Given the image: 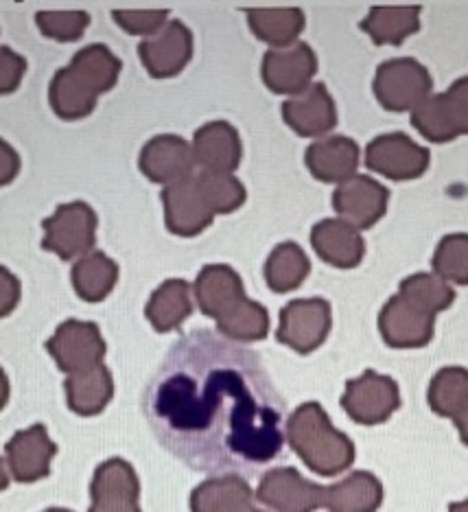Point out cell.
Returning <instances> with one entry per match:
<instances>
[{"label": "cell", "instance_id": "cell-42", "mask_svg": "<svg viewBox=\"0 0 468 512\" xmlns=\"http://www.w3.org/2000/svg\"><path fill=\"white\" fill-rule=\"evenodd\" d=\"M20 302V281L7 267H0V318L9 316Z\"/></svg>", "mask_w": 468, "mask_h": 512}, {"label": "cell", "instance_id": "cell-37", "mask_svg": "<svg viewBox=\"0 0 468 512\" xmlns=\"http://www.w3.org/2000/svg\"><path fill=\"white\" fill-rule=\"evenodd\" d=\"M195 180L213 215H226L237 211L245 202V186L232 173L202 171Z\"/></svg>", "mask_w": 468, "mask_h": 512}, {"label": "cell", "instance_id": "cell-16", "mask_svg": "<svg viewBox=\"0 0 468 512\" xmlns=\"http://www.w3.org/2000/svg\"><path fill=\"white\" fill-rule=\"evenodd\" d=\"M140 171L156 184H175L193 178L195 158L191 145L182 136L162 134L151 138V141L140 151L138 160Z\"/></svg>", "mask_w": 468, "mask_h": 512}, {"label": "cell", "instance_id": "cell-23", "mask_svg": "<svg viewBox=\"0 0 468 512\" xmlns=\"http://www.w3.org/2000/svg\"><path fill=\"white\" fill-rule=\"evenodd\" d=\"M307 167L320 182L342 184L355 176L359 167V147L348 136H329L307 149Z\"/></svg>", "mask_w": 468, "mask_h": 512}, {"label": "cell", "instance_id": "cell-30", "mask_svg": "<svg viewBox=\"0 0 468 512\" xmlns=\"http://www.w3.org/2000/svg\"><path fill=\"white\" fill-rule=\"evenodd\" d=\"M68 68L99 97L103 92L112 90L116 86V81H119L121 60L108 49V46L90 44L73 57V62L68 64Z\"/></svg>", "mask_w": 468, "mask_h": 512}, {"label": "cell", "instance_id": "cell-20", "mask_svg": "<svg viewBox=\"0 0 468 512\" xmlns=\"http://www.w3.org/2000/svg\"><path fill=\"white\" fill-rule=\"evenodd\" d=\"M193 158L208 173H232L241 162L239 132L226 121H213L195 132Z\"/></svg>", "mask_w": 468, "mask_h": 512}, {"label": "cell", "instance_id": "cell-22", "mask_svg": "<svg viewBox=\"0 0 468 512\" xmlns=\"http://www.w3.org/2000/svg\"><path fill=\"white\" fill-rule=\"evenodd\" d=\"M195 300L204 316L215 322L245 300L241 276L230 265H206L195 281Z\"/></svg>", "mask_w": 468, "mask_h": 512}, {"label": "cell", "instance_id": "cell-7", "mask_svg": "<svg viewBox=\"0 0 468 512\" xmlns=\"http://www.w3.org/2000/svg\"><path fill=\"white\" fill-rule=\"evenodd\" d=\"M331 331V305L322 298L294 300L280 311L278 342L307 355L322 346Z\"/></svg>", "mask_w": 468, "mask_h": 512}, {"label": "cell", "instance_id": "cell-47", "mask_svg": "<svg viewBox=\"0 0 468 512\" xmlns=\"http://www.w3.org/2000/svg\"><path fill=\"white\" fill-rule=\"evenodd\" d=\"M449 512H468V499H464V502H455L449 506Z\"/></svg>", "mask_w": 468, "mask_h": 512}, {"label": "cell", "instance_id": "cell-40", "mask_svg": "<svg viewBox=\"0 0 468 512\" xmlns=\"http://www.w3.org/2000/svg\"><path fill=\"white\" fill-rule=\"evenodd\" d=\"M116 25L132 36H156L167 27L169 11L167 9H116L112 11Z\"/></svg>", "mask_w": 468, "mask_h": 512}, {"label": "cell", "instance_id": "cell-31", "mask_svg": "<svg viewBox=\"0 0 468 512\" xmlns=\"http://www.w3.org/2000/svg\"><path fill=\"white\" fill-rule=\"evenodd\" d=\"M311 263L309 256L304 254V250L298 246V243H280V246L274 248V252L269 254V259L265 263V281L269 289L276 294H287L298 289L304 278L309 276Z\"/></svg>", "mask_w": 468, "mask_h": 512}, {"label": "cell", "instance_id": "cell-11", "mask_svg": "<svg viewBox=\"0 0 468 512\" xmlns=\"http://www.w3.org/2000/svg\"><path fill=\"white\" fill-rule=\"evenodd\" d=\"M318 73V57L309 44L296 42L287 49H272L263 57V81L276 95L298 97Z\"/></svg>", "mask_w": 468, "mask_h": 512}, {"label": "cell", "instance_id": "cell-10", "mask_svg": "<svg viewBox=\"0 0 468 512\" xmlns=\"http://www.w3.org/2000/svg\"><path fill=\"white\" fill-rule=\"evenodd\" d=\"M429 149L414 143L407 134H383L366 147L368 169L394 182L420 178L429 167Z\"/></svg>", "mask_w": 468, "mask_h": 512}, {"label": "cell", "instance_id": "cell-2", "mask_svg": "<svg viewBox=\"0 0 468 512\" xmlns=\"http://www.w3.org/2000/svg\"><path fill=\"white\" fill-rule=\"evenodd\" d=\"M287 440L300 460L322 477H333L355 462V445L346 434L337 432L320 403H304L291 414Z\"/></svg>", "mask_w": 468, "mask_h": 512}, {"label": "cell", "instance_id": "cell-49", "mask_svg": "<svg viewBox=\"0 0 468 512\" xmlns=\"http://www.w3.org/2000/svg\"><path fill=\"white\" fill-rule=\"evenodd\" d=\"M44 512H70L66 508H51V510H44Z\"/></svg>", "mask_w": 468, "mask_h": 512}, {"label": "cell", "instance_id": "cell-36", "mask_svg": "<svg viewBox=\"0 0 468 512\" xmlns=\"http://www.w3.org/2000/svg\"><path fill=\"white\" fill-rule=\"evenodd\" d=\"M399 294L405 296L407 300H412L420 309L434 313V316H438V313L444 309H449L455 300L453 287L438 274H427V272L405 278L401 283Z\"/></svg>", "mask_w": 468, "mask_h": 512}, {"label": "cell", "instance_id": "cell-34", "mask_svg": "<svg viewBox=\"0 0 468 512\" xmlns=\"http://www.w3.org/2000/svg\"><path fill=\"white\" fill-rule=\"evenodd\" d=\"M427 399L438 416L455 421L468 407V370L460 366L442 368L429 383Z\"/></svg>", "mask_w": 468, "mask_h": 512}, {"label": "cell", "instance_id": "cell-43", "mask_svg": "<svg viewBox=\"0 0 468 512\" xmlns=\"http://www.w3.org/2000/svg\"><path fill=\"white\" fill-rule=\"evenodd\" d=\"M20 171V156L16 149L0 138V186L14 182Z\"/></svg>", "mask_w": 468, "mask_h": 512}, {"label": "cell", "instance_id": "cell-14", "mask_svg": "<svg viewBox=\"0 0 468 512\" xmlns=\"http://www.w3.org/2000/svg\"><path fill=\"white\" fill-rule=\"evenodd\" d=\"M92 504L88 512H140V484L130 462L112 458L95 471L90 484Z\"/></svg>", "mask_w": 468, "mask_h": 512}, {"label": "cell", "instance_id": "cell-48", "mask_svg": "<svg viewBox=\"0 0 468 512\" xmlns=\"http://www.w3.org/2000/svg\"><path fill=\"white\" fill-rule=\"evenodd\" d=\"M239 512H263V510H259V508H256V506H252V504H250V506H245V508H241Z\"/></svg>", "mask_w": 468, "mask_h": 512}, {"label": "cell", "instance_id": "cell-41", "mask_svg": "<svg viewBox=\"0 0 468 512\" xmlns=\"http://www.w3.org/2000/svg\"><path fill=\"white\" fill-rule=\"evenodd\" d=\"M27 73V60L9 46H0V97L18 90L22 77Z\"/></svg>", "mask_w": 468, "mask_h": 512}, {"label": "cell", "instance_id": "cell-4", "mask_svg": "<svg viewBox=\"0 0 468 512\" xmlns=\"http://www.w3.org/2000/svg\"><path fill=\"white\" fill-rule=\"evenodd\" d=\"M412 125L431 143H449L468 134V77L440 95L427 97L412 112Z\"/></svg>", "mask_w": 468, "mask_h": 512}, {"label": "cell", "instance_id": "cell-44", "mask_svg": "<svg viewBox=\"0 0 468 512\" xmlns=\"http://www.w3.org/2000/svg\"><path fill=\"white\" fill-rule=\"evenodd\" d=\"M453 423H455V427H458V432H460V438H462L464 445H468V407L458 418H455Z\"/></svg>", "mask_w": 468, "mask_h": 512}, {"label": "cell", "instance_id": "cell-32", "mask_svg": "<svg viewBox=\"0 0 468 512\" xmlns=\"http://www.w3.org/2000/svg\"><path fill=\"white\" fill-rule=\"evenodd\" d=\"M97 95L92 92L84 81L77 79L70 68H62L57 71L51 88H49V101L53 112L66 121H77L84 119L97 106Z\"/></svg>", "mask_w": 468, "mask_h": 512}, {"label": "cell", "instance_id": "cell-26", "mask_svg": "<svg viewBox=\"0 0 468 512\" xmlns=\"http://www.w3.org/2000/svg\"><path fill=\"white\" fill-rule=\"evenodd\" d=\"M193 313L191 285L182 278H171L162 283L154 294H151L145 316L151 327L160 333H169L182 327V322Z\"/></svg>", "mask_w": 468, "mask_h": 512}, {"label": "cell", "instance_id": "cell-35", "mask_svg": "<svg viewBox=\"0 0 468 512\" xmlns=\"http://www.w3.org/2000/svg\"><path fill=\"white\" fill-rule=\"evenodd\" d=\"M217 329L221 335L237 344L265 340L269 333L267 309L259 302L245 298L237 307H232L226 316L217 320Z\"/></svg>", "mask_w": 468, "mask_h": 512}, {"label": "cell", "instance_id": "cell-12", "mask_svg": "<svg viewBox=\"0 0 468 512\" xmlns=\"http://www.w3.org/2000/svg\"><path fill=\"white\" fill-rule=\"evenodd\" d=\"M436 316L414 305L412 300L396 294L379 313V331L392 348H420L434 337Z\"/></svg>", "mask_w": 468, "mask_h": 512}, {"label": "cell", "instance_id": "cell-8", "mask_svg": "<svg viewBox=\"0 0 468 512\" xmlns=\"http://www.w3.org/2000/svg\"><path fill=\"white\" fill-rule=\"evenodd\" d=\"M46 351L51 353L55 364L66 375H75V372L101 366L105 357V340L95 322L66 320L46 342Z\"/></svg>", "mask_w": 468, "mask_h": 512}, {"label": "cell", "instance_id": "cell-5", "mask_svg": "<svg viewBox=\"0 0 468 512\" xmlns=\"http://www.w3.org/2000/svg\"><path fill=\"white\" fill-rule=\"evenodd\" d=\"M42 228V248L70 261L75 256L88 254L95 246L97 213L86 202L62 204L51 217L42 221Z\"/></svg>", "mask_w": 468, "mask_h": 512}, {"label": "cell", "instance_id": "cell-1", "mask_svg": "<svg viewBox=\"0 0 468 512\" xmlns=\"http://www.w3.org/2000/svg\"><path fill=\"white\" fill-rule=\"evenodd\" d=\"M143 410L160 445L193 471L254 475L285 447V401L259 355L208 329L171 346Z\"/></svg>", "mask_w": 468, "mask_h": 512}, {"label": "cell", "instance_id": "cell-15", "mask_svg": "<svg viewBox=\"0 0 468 512\" xmlns=\"http://www.w3.org/2000/svg\"><path fill=\"white\" fill-rule=\"evenodd\" d=\"M138 55L147 73L156 79H169L182 73L193 55V33L180 20L167 22L158 36L140 42Z\"/></svg>", "mask_w": 468, "mask_h": 512}, {"label": "cell", "instance_id": "cell-18", "mask_svg": "<svg viewBox=\"0 0 468 512\" xmlns=\"http://www.w3.org/2000/svg\"><path fill=\"white\" fill-rule=\"evenodd\" d=\"M165 202L167 228L178 237H197L213 224V211H210L204 195L195 178L169 184L162 191Z\"/></svg>", "mask_w": 468, "mask_h": 512}, {"label": "cell", "instance_id": "cell-33", "mask_svg": "<svg viewBox=\"0 0 468 512\" xmlns=\"http://www.w3.org/2000/svg\"><path fill=\"white\" fill-rule=\"evenodd\" d=\"M119 281V265L103 252H88L73 267V285L81 300L101 302Z\"/></svg>", "mask_w": 468, "mask_h": 512}, {"label": "cell", "instance_id": "cell-24", "mask_svg": "<svg viewBox=\"0 0 468 512\" xmlns=\"http://www.w3.org/2000/svg\"><path fill=\"white\" fill-rule=\"evenodd\" d=\"M381 502V482L368 471H355L337 484L324 486V508L329 512H377Z\"/></svg>", "mask_w": 468, "mask_h": 512}, {"label": "cell", "instance_id": "cell-45", "mask_svg": "<svg viewBox=\"0 0 468 512\" xmlns=\"http://www.w3.org/2000/svg\"><path fill=\"white\" fill-rule=\"evenodd\" d=\"M7 401H9V381H7L5 370L0 368V410L7 405Z\"/></svg>", "mask_w": 468, "mask_h": 512}, {"label": "cell", "instance_id": "cell-19", "mask_svg": "<svg viewBox=\"0 0 468 512\" xmlns=\"http://www.w3.org/2000/svg\"><path fill=\"white\" fill-rule=\"evenodd\" d=\"M283 119L298 136H324L337 125V108L324 84H311L283 103Z\"/></svg>", "mask_w": 468, "mask_h": 512}, {"label": "cell", "instance_id": "cell-28", "mask_svg": "<svg viewBox=\"0 0 468 512\" xmlns=\"http://www.w3.org/2000/svg\"><path fill=\"white\" fill-rule=\"evenodd\" d=\"M250 29L259 40L267 42L274 49H287L296 44L298 36L304 29L302 9H248Z\"/></svg>", "mask_w": 468, "mask_h": 512}, {"label": "cell", "instance_id": "cell-25", "mask_svg": "<svg viewBox=\"0 0 468 512\" xmlns=\"http://www.w3.org/2000/svg\"><path fill=\"white\" fill-rule=\"evenodd\" d=\"M64 390L70 410L81 416H95L103 412L105 405L110 403L114 394V381L110 370L101 364L90 370L68 375Z\"/></svg>", "mask_w": 468, "mask_h": 512}, {"label": "cell", "instance_id": "cell-17", "mask_svg": "<svg viewBox=\"0 0 468 512\" xmlns=\"http://www.w3.org/2000/svg\"><path fill=\"white\" fill-rule=\"evenodd\" d=\"M55 451V442L49 438V432H46L44 425L22 429L5 447L11 477L22 484L42 480V477L51 473Z\"/></svg>", "mask_w": 468, "mask_h": 512}, {"label": "cell", "instance_id": "cell-29", "mask_svg": "<svg viewBox=\"0 0 468 512\" xmlns=\"http://www.w3.org/2000/svg\"><path fill=\"white\" fill-rule=\"evenodd\" d=\"M254 493L239 477H217L200 484L191 495V512H239L250 506Z\"/></svg>", "mask_w": 468, "mask_h": 512}, {"label": "cell", "instance_id": "cell-9", "mask_svg": "<svg viewBox=\"0 0 468 512\" xmlns=\"http://www.w3.org/2000/svg\"><path fill=\"white\" fill-rule=\"evenodd\" d=\"M256 499L269 512H315L324 508V486L304 480L296 469L278 467L263 475Z\"/></svg>", "mask_w": 468, "mask_h": 512}, {"label": "cell", "instance_id": "cell-3", "mask_svg": "<svg viewBox=\"0 0 468 512\" xmlns=\"http://www.w3.org/2000/svg\"><path fill=\"white\" fill-rule=\"evenodd\" d=\"M372 88L374 97L385 110L414 112L420 103L431 97L434 81L423 64L412 57H399L379 66Z\"/></svg>", "mask_w": 468, "mask_h": 512}, {"label": "cell", "instance_id": "cell-46", "mask_svg": "<svg viewBox=\"0 0 468 512\" xmlns=\"http://www.w3.org/2000/svg\"><path fill=\"white\" fill-rule=\"evenodd\" d=\"M7 486H9V473L5 469V462L0 460V491H5Z\"/></svg>", "mask_w": 468, "mask_h": 512}, {"label": "cell", "instance_id": "cell-6", "mask_svg": "<svg viewBox=\"0 0 468 512\" xmlns=\"http://www.w3.org/2000/svg\"><path fill=\"white\" fill-rule=\"evenodd\" d=\"M401 397L399 386L392 377L379 375L374 370H366L357 379L346 383L342 397V407L346 414L359 425H379L399 410Z\"/></svg>", "mask_w": 468, "mask_h": 512}, {"label": "cell", "instance_id": "cell-27", "mask_svg": "<svg viewBox=\"0 0 468 512\" xmlns=\"http://www.w3.org/2000/svg\"><path fill=\"white\" fill-rule=\"evenodd\" d=\"M420 27V7L401 5V7H372L366 20L361 22L374 44H394L399 46L405 38L412 36Z\"/></svg>", "mask_w": 468, "mask_h": 512}, {"label": "cell", "instance_id": "cell-21", "mask_svg": "<svg viewBox=\"0 0 468 512\" xmlns=\"http://www.w3.org/2000/svg\"><path fill=\"white\" fill-rule=\"evenodd\" d=\"M311 246L326 261L339 270H353L366 254V243L359 230L344 219H324L311 230Z\"/></svg>", "mask_w": 468, "mask_h": 512}, {"label": "cell", "instance_id": "cell-38", "mask_svg": "<svg viewBox=\"0 0 468 512\" xmlns=\"http://www.w3.org/2000/svg\"><path fill=\"white\" fill-rule=\"evenodd\" d=\"M434 274L447 283L468 285V235H449L438 243Z\"/></svg>", "mask_w": 468, "mask_h": 512}, {"label": "cell", "instance_id": "cell-13", "mask_svg": "<svg viewBox=\"0 0 468 512\" xmlns=\"http://www.w3.org/2000/svg\"><path fill=\"white\" fill-rule=\"evenodd\" d=\"M390 191L368 176H353L333 193L335 213L357 230L372 228L388 211Z\"/></svg>", "mask_w": 468, "mask_h": 512}, {"label": "cell", "instance_id": "cell-39", "mask_svg": "<svg viewBox=\"0 0 468 512\" xmlns=\"http://www.w3.org/2000/svg\"><path fill=\"white\" fill-rule=\"evenodd\" d=\"M40 31L46 38L57 42H75L90 25V16L86 11H38L35 16Z\"/></svg>", "mask_w": 468, "mask_h": 512}]
</instances>
